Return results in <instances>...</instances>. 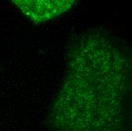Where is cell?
I'll return each instance as SVG.
<instances>
[{
    "instance_id": "cell-2",
    "label": "cell",
    "mask_w": 132,
    "mask_h": 131,
    "mask_svg": "<svg viewBox=\"0 0 132 131\" xmlns=\"http://www.w3.org/2000/svg\"><path fill=\"white\" fill-rule=\"evenodd\" d=\"M75 1H14L22 12L34 23H43L65 13Z\"/></svg>"
},
{
    "instance_id": "cell-1",
    "label": "cell",
    "mask_w": 132,
    "mask_h": 131,
    "mask_svg": "<svg viewBox=\"0 0 132 131\" xmlns=\"http://www.w3.org/2000/svg\"><path fill=\"white\" fill-rule=\"evenodd\" d=\"M112 58L69 57L64 85L52 106L53 131H132V108L124 97L129 84L124 66Z\"/></svg>"
}]
</instances>
